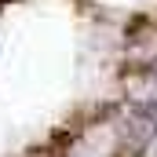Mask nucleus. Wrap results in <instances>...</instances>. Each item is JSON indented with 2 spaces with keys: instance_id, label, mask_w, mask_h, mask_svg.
Masks as SVG:
<instances>
[{
  "instance_id": "1",
  "label": "nucleus",
  "mask_w": 157,
  "mask_h": 157,
  "mask_svg": "<svg viewBox=\"0 0 157 157\" xmlns=\"http://www.w3.org/2000/svg\"><path fill=\"white\" fill-rule=\"evenodd\" d=\"M132 132H135L139 143H146L157 132V102H139V106L132 110Z\"/></svg>"
}]
</instances>
